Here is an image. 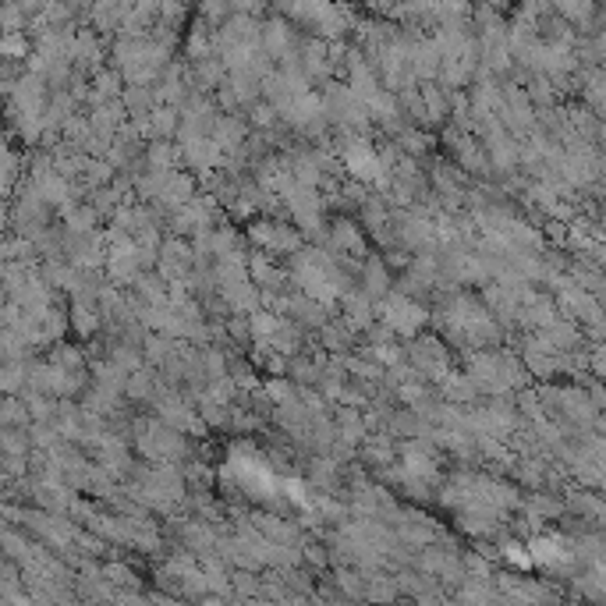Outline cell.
<instances>
[{
	"label": "cell",
	"instance_id": "6da1fadb",
	"mask_svg": "<svg viewBox=\"0 0 606 606\" xmlns=\"http://www.w3.org/2000/svg\"><path fill=\"white\" fill-rule=\"evenodd\" d=\"M465 376L472 380V387L479 394H511L514 387H525L529 383V369L518 366V358L507 355V351H475L468 355Z\"/></svg>",
	"mask_w": 606,
	"mask_h": 606
},
{
	"label": "cell",
	"instance_id": "7a4b0ae2",
	"mask_svg": "<svg viewBox=\"0 0 606 606\" xmlns=\"http://www.w3.org/2000/svg\"><path fill=\"white\" fill-rule=\"evenodd\" d=\"M376 319H383L394 330V337H415L429 323V312L419 305V298H408L401 291H387L383 298H376Z\"/></svg>",
	"mask_w": 606,
	"mask_h": 606
},
{
	"label": "cell",
	"instance_id": "3957f363",
	"mask_svg": "<svg viewBox=\"0 0 606 606\" xmlns=\"http://www.w3.org/2000/svg\"><path fill=\"white\" fill-rule=\"evenodd\" d=\"M245 238L259 252H270V256H291V252H298L305 245V234L291 224H280V220H252Z\"/></svg>",
	"mask_w": 606,
	"mask_h": 606
},
{
	"label": "cell",
	"instance_id": "277c9868",
	"mask_svg": "<svg viewBox=\"0 0 606 606\" xmlns=\"http://www.w3.org/2000/svg\"><path fill=\"white\" fill-rule=\"evenodd\" d=\"M404 358H408L415 373L429 383H436L447 369H451V351L443 348V341H436V337H429V334L408 337V355Z\"/></svg>",
	"mask_w": 606,
	"mask_h": 606
},
{
	"label": "cell",
	"instance_id": "5b68a950",
	"mask_svg": "<svg viewBox=\"0 0 606 606\" xmlns=\"http://www.w3.org/2000/svg\"><path fill=\"white\" fill-rule=\"evenodd\" d=\"M139 252H135V241L132 238H114L107 241L103 249V277L117 288H128L135 277H139Z\"/></svg>",
	"mask_w": 606,
	"mask_h": 606
},
{
	"label": "cell",
	"instance_id": "8992f818",
	"mask_svg": "<svg viewBox=\"0 0 606 606\" xmlns=\"http://www.w3.org/2000/svg\"><path fill=\"white\" fill-rule=\"evenodd\" d=\"M323 238H327V252L334 259H366V234H362V227L351 224L348 217L334 220V224L323 231Z\"/></svg>",
	"mask_w": 606,
	"mask_h": 606
},
{
	"label": "cell",
	"instance_id": "52a82bcc",
	"mask_svg": "<svg viewBox=\"0 0 606 606\" xmlns=\"http://www.w3.org/2000/svg\"><path fill=\"white\" fill-rule=\"evenodd\" d=\"M259 47H263V54L270 61H291L298 50V39L288 18H266V22H259Z\"/></svg>",
	"mask_w": 606,
	"mask_h": 606
},
{
	"label": "cell",
	"instance_id": "ba28073f",
	"mask_svg": "<svg viewBox=\"0 0 606 606\" xmlns=\"http://www.w3.org/2000/svg\"><path fill=\"white\" fill-rule=\"evenodd\" d=\"M529 546V557H532V568H550V571H557V568H568L571 560V539H564V536H536L532 543H525Z\"/></svg>",
	"mask_w": 606,
	"mask_h": 606
},
{
	"label": "cell",
	"instance_id": "9c48e42d",
	"mask_svg": "<svg viewBox=\"0 0 606 606\" xmlns=\"http://www.w3.org/2000/svg\"><path fill=\"white\" fill-rule=\"evenodd\" d=\"M195 192H199V185H195V174L192 171H178V167H174V171L164 174V188H160V195H156L153 206L174 213L178 206H185Z\"/></svg>",
	"mask_w": 606,
	"mask_h": 606
},
{
	"label": "cell",
	"instance_id": "30bf717a",
	"mask_svg": "<svg viewBox=\"0 0 606 606\" xmlns=\"http://www.w3.org/2000/svg\"><path fill=\"white\" fill-rule=\"evenodd\" d=\"M210 135L217 139V146L224 149V153H238V149L245 146V139H249V125L241 121V114H217L213 117Z\"/></svg>",
	"mask_w": 606,
	"mask_h": 606
},
{
	"label": "cell",
	"instance_id": "8fae6325",
	"mask_svg": "<svg viewBox=\"0 0 606 606\" xmlns=\"http://www.w3.org/2000/svg\"><path fill=\"white\" fill-rule=\"evenodd\" d=\"M103 327V316H100V305L86 302V298H71V309H68V330H75L78 337H96Z\"/></svg>",
	"mask_w": 606,
	"mask_h": 606
},
{
	"label": "cell",
	"instance_id": "7c38bea8",
	"mask_svg": "<svg viewBox=\"0 0 606 606\" xmlns=\"http://www.w3.org/2000/svg\"><path fill=\"white\" fill-rule=\"evenodd\" d=\"M252 529L259 532V536L266 539V543H280V546H291L298 543V525H291V521L277 518V514H256V518L249 521Z\"/></svg>",
	"mask_w": 606,
	"mask_h": 606
},
{
	"label": "cell",
	"instance_id": "4fadbf2b",
	"mask_svg": "<svg viewBox=\"0 0 606 606\" xmlns=\"http://www.w3.org/2000/svg\"><path fill=\"white\" fill-rule=\"evenodd\" d=\"M394 288V280H390V270H387V259L383 256H366V266H362V291L369 298H383L387 291Z\"/></svg>",
	"mask_w": 606,
	"mask_h": 606
},
{
	"label": "cell",
	"instance_id": "5bb4252c",
	"mask_svg": "<svg viewBox=\"0 0 606 606\" xmlns=\"http://www.w3.org/2000/svg\"><path fill=\"white\" fill-rule=\"evenodd\" d=\"M436 387H440V401H451V404H472L475 397H479V390L472 387V380H468L465 373H454V369H447V373L436 380Z\"/></svg>",
	"mask_w": 606,
	"mask_h": 606
},
{
	"label": "cell",
	"instance_id": "9a60e30c",
	"mask_svg": "<svg viewBox=\"0 0 606 606\" xmlns=\"http://www.w3.org/2000/svg\"><path fill=\"white\" fill-rule=\"evenodd\" d=\"M160 387H164V380H160V376H153L146 366H142V369H135V373L125 376V387H121V394H125V401L149 404Z\"/></svg>",
	"mask_w": 606,
	"mask_h": 606
},
{
	"label": "cell",
	"instance_id": "2e32d148",
	"mask_svg": "<svg viewBox=\"0 0 606 606\" xmlns=\"http://www.w3.org/2000/svg\"><path fill=\"white\" fill-rule=\"evenodd\" d=\"M61 220L68 234H86V231H96L100 213H96L89 202H68V206H61Z\"/></svg>",
	"mask_w": 606,
	"mask_h": 606
},
{
	"label": "cell",
	"instance_id": "e0dca14e",
	"mask_svg": "<svg viewBox=\"0 0 606 606\" xmlns=\"http://www.w3.org/2000/svg\"><path fill=\"white\" fill-rule=\"evenodd\" d=\"M47 358L54 362V366H61L64 373H89L86 355H82V348H78V344L54 341V344H50V355Z\"/></svg>",
	"mask_w": 606,
	"mask_h": 606
},
{
	"label": "cell",
	"instance_id": "ac0fdd59",
	"mask_svg": "<svg viewBox=\"0 0 606 606\" xmlns=\"http://www.w3.org/2000/svg\"><path fill=\"white\" fill-rule=\"evenodd\" d=\"M32 54V39L25 29H15V32H0V57L4 61H25Z\"/></svg>",
	"mask_w": 606,
	"mask_h": 606
},
{
	"label": "cell",
	"instance_id": "d6986e66",
	"mask_svg": "<svg viewBox=\"0 0 606 606\" xmlns=\"http://www.w3.org/2000/svg\"><path fill=\"white\" fill-rule=\"evenodd\" d=\"M125 369L114 366L110 358H100V362H93L89 366V383H96V387H110V390H121L125 387Z\"/></svg>",
	"mask_w": 606,
	"mask_h": 606
},
{
	"label": "cell",
	"instance_id": "ffe728a7",
	"mask_svg": "<svg viewBox=\"0 0 606 606\" xmlns=\"http://www.w3.org/2000/svg\"><path fill=\"white\" fill-rule=\"evenodd\" d=\"M110 362H114V366H121L125 369V373H135V369H142L146 366V358H142V351H139V344H132V341H121V337H117L114 344H110Z\"/></svg>",
	"mask_w": 606,
	"mask_h": 606
},
{
	"label": "cell",
	"instance_id": "44dd1931",
	"mask_svg": "<svg viewBox=\"0 0 606 606\" xmlns=\"http://www.w3.org/2000/svg\"><path fill=\"white\" fill-rule=\"evenodd\" d=\"M351 330L344 327L341 319H337V323H323V327H319V344H323V351H334V355H341V351H348L351 348Z\"/></svg>",
	"mask_w": 606,
	"mask_h": 606
},
{
	"label": "cell",
	"instance_id": "7402d4cb",
	"mask_svg": "<svg viewBox=\"0 0 606 606\" xmlns=\"http://www.w3.org/2000/svg\"><path fill=\"white\" fill-rule=\"evenodd\" d=\"M29 408L18 394H0V426H18L25 429L29 426Z\"/></svg>",
	"mask_w": 606,
	"mask_h": 606
},
{
	"label": "cell",
	"instance_id": "603a6c76",
	"mask_svg": "<svg viewBox=\"0 0 606 606\" xmlns=\"http://www.w3.org/2000/svg\"><path fill=\"white\" fill-rule=\"evenodd\" d=\"M100 575L107 578L114 589H135L139 585V578H135V571L128 568V564H121V560H110V564H100Z\"/></svg>",
	"mask_w": 606,
	"mask_h": 606
},
{
	"label": "cell",
	"instance_id": "cb8c5ba5",
	"mask_svg": "<svg viewBox=\"0 0 606 606\" xmlns=\"http://www.w3.org/2000/svg\"><path fill=\"white\" fill-rule=\"evenodd\" d=\"M500 557L507 560V564H511V568H532V557H529V546L521 543V539H504V543H500Z\"/></svg>",
	"mask_w": 606,
	"mask_h": 606
},
{
	"label": "cell",
	"instance_id": "d4e9b609",
	"mask_svg": "<svg viewBox=\"0 0 606 606\" xmlns=\"http://www.w3.org/2000/svg\"><path fill=\"white\" fill-rule=\"evenodd\" d=\"M564 504L575 507L578 514H589V521H599V518H603V504H599L596 493H582V490H578V497L571 493V497L564 500Z\"/></svg>",
	"mask_w": 606,
	"mask_h": 606
},
{
	"label": "cell",
	"instance_id": "484cf974",
	"mask_svg": "<svg viewBox=\"0 0 606 606\" xmlns=\"http://www.w3.org/2000/svg\"><path fill=\"white\" fill-rule=\"evenodd\" d=\"M270 0H231V11H245V15H256V11H263Z\"/></svg>",
	"mask_w": 606,
	"mask_h": 606
},
{
	"label": "cell",
	"instance_id": "4316f807",
	"mask_svg": "<svg viewBox=\"0 0 606 606\" xmlns=\"http://www.w3.org/2000/svg\"><path fill=\"white\" fill-rule=\"evenodd\" d=\"M397 4H404V0H369V8H376V11H394Z\"/></svg>",
	"mask_w": 606,
	"mask_h": 606
}]
</instances>
